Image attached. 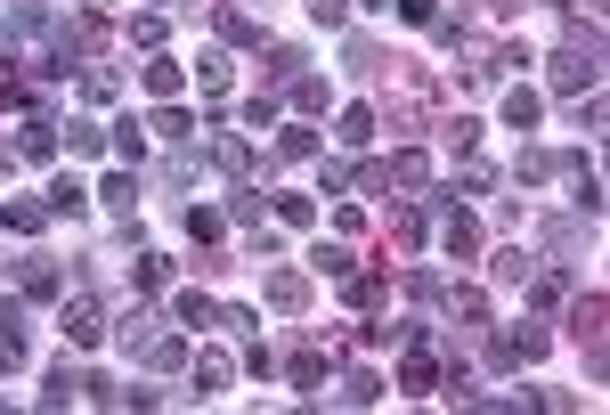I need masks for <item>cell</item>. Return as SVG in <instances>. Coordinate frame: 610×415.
<instances>
[{
	"mask_svg": "<svg viewBox=\"0 0 610 415\" xmlns=\"http://www.w3.org/2000/svg\"><path fill=\"white\" fill-rule=\"evenodd\" d=\"M383 302V277H350V310H375Z\"/></svg>",
	"mask_w": 610,
	"mask_h": 415,
	"instance_id": "obj_21",
	"label": "cell"
},
{
	"mask_svg": "<svg viewBox=\"0 0 610 415\" xmlns=\"http://www.w3.org/2000/svg\"><path fill=\"white\" fill-rule=\"evenodd\" d=\"M17 155H25V163H49V155H57V123H25V131H17Z\"/></svg>",
	"mask_w": 610,
	"mask_h": 415,
	"instance_id": "obj_5",
	"label": "cell"
},
{
	"mask_svg": "<svg viewBox=\"0 0 610 415\" xmlns=\"http://www.w3.org/2000/svg\"><path fill=\"white\" fill-rule=\"evenodd\" d=\"M0 220H9L17 236H33V228H41V204H9V212H0Z\"/></svg>",
	"mask_w": 610,
	"mask_h": 415,
	"instance_id": "obj_27",
	"label": "cell"
},
{
	"mask_svg": "<svg viewBox=\"0 0 610 415\" xmlns=\"http://www.w3.org/2000/svg\"><path fill=\"white\" fill-rule=\"evenodd\" d=\"M57 326H66V342H82V350H90V342L106 334V310L90 302V293H74V302H66V310H57Z\"/></svg>",
	"mask_w": 610,
	"mask_h": 415,
	"instance_id": "obj_1",
	"label": "cell"
},
{
	"mask_svg": "<svg viewBox=\"0 0 610 415\" xmlns=\"http://www.w3.org/2000/svg\"><path fill=\"white\" fill-rule=\"evenodd\" d=\"M277 155H285V163H310V155H318V131H285Z\"/></svg>",
	"mask_w": 610,
	"mask_h": 415,
	"instance_id": "obj_16",
	"label": "cell"
},
{
	"mask_svg": "<svg viewBox=\"0 0 610 415\" xmlns=\"http://www.w3.org/2000/svg\"><path fill=\"white\" fill-rule=\"evenodd\" d=\"M147 90H155V98H171V90H179V66H171V57H155V66H147Z\"/></svg>",
	"mask_w": 610,
	"mask_h": 415,
	"instance_id": "obj_20",
	"label": "cell"
},
{
	"mask_svg": "<svg viewBox=\"0 0 610 415\" xmlns=\"http://www.w3.org/2000/svg\"><path fill=\"white\" fill-rule=\"evenodd\" d=\"M310 261H318V269H326V277H350V245H318V253H310Z\"/></svg>",
	"mask_w": 610,
	"mask_h": 415,
	"instance_id": "obj_22",
	"label": "cell"
},
{
	"mask_svg": "<svg viewBox=\"0 0 610 415\" xmlns=\"http://www.w3.org/2000/svg\"><path fill=\"white\" fill-rule=\"evenodd\" d=\"M529 269H537V261H529V253H497V277H505V285H521V277H529Z\"/></svg>",
	"mask_w": 610,
	"mask_h": 415,
	"instance_id": "obj_28",
	"label": "cell"
},
{
	"mask_svg": "<svg viewBox=\"0 0 610 415\" xmlns=\"http://www.w3.org/2000/svg\"><path fill=\"white\" fill-rule=\"evenodd\" d=\"M594 82V49H562L554 57V90H586Z\"/></svg>",
	"mask_w": 610,
	"mask_h": 415,
	"instance_id": "obj_4",
	"label": "cell"
},
{
	"mask_svg": "<svg viewBox=\"0 0 610 415\" xmlns=\"http://www.w3.org/2000/svg\"><path fill=\"white\" fill-rule=\"evenodd\" d=\"M228 375H236V367H228V359H220V350H196V383H204V391H196V399H212V391H220V383H228Z\"/></svg>",
	"mask_w": 610,
	"mask_h": 415,
	"instance_id": "obj_7",
	"label": "cell"
},
{
	"mask_svg": "<svg viewBox=\"0 0 610 415\" xmlns=\"http://www.w3.org/2000/svg\"><path fill=\"white\" fill-rule=\"evenodd\" d=\"M171 318H179V326H220V310L204 302V293H179V302H171Z\"/></svg>",
	"mask_w": 610,
	"mask_h": 415,
	"instance_id": "obj_10",
	"label": "cell"
},
{
	"mask_svg": "<svg viewBox=\"0 0 610 415\" xmlns=\"http://www.w3.org/2000/svg\"><path fill=\"white\" fill-rule=\"evenodd\" d=\"M375 391H383V383H375V375H350V383H342V391H334V399H350V407H366V399H375Z\"/></svg>",
	"mask_w": 610,
	"mask_h": 415,
	"instance_id": "obj_25",
	"label": "cell"
},
{
	"mask_svg": "<svg viewBox=\"0 0 610 415\" xmlns=\"http://www.w3.org/2000/svg\"><path fill=\"white\" fill-rule=\"evenodd\" d=\"M366 139H375V114H366V106H342V147H366Z\"/></svg>",
	"mask_w": 610,
	"mask_h": 415,
	"instance_id": "obj_11",
	"label": "cell"
},
{
	"mask_svg": "<svg viewBox=\"0 0 610 415\" xmlns=\"http://www.w3.org/2000/svg\"><path fill=\"white\" fill-rule=\"evenodd\" d=\"M66 147H74V155H98L106 131H98V123H66Z\"/></svg>",
	"mask_w": 610,
	"mask_h": 415,
	"instance_id": "obj_17",
	"label": "cell"
},
{
	"mask_svg": "<svg viewBox=\"0 0 610 415\" xmlns=\"http://www.w3.org/2000/svg\"><path fill=\"white\" fill-rule=\"evenodd\" d=\"M74 391H82V375H74V367H66V359H57V367H49V391H41V399H49V407H66V399H74Z\"/></svg>",
	"mask_w": 610,
	"mask_h": 415,
	"instance_id": "obj_12",
	"label": "cell"
},
{
	"mask_svg": "<svg viewBox=\"0 0 610 415\" xmlns=\"http://www.w3.org/2000/svg\"><path fill=\"white\" fill-rule=\"evenodd\" d=\"M17 285L33 293V302H49V293H57V269H49L41 253H33V261H17Z\"/></svg>",
	"mask_w": 610,
	"mask_h": 415,
	"instance_id": "obj_6",
	"label": "cell"
},
{
	"mask_svg": "<svg viewBox=\"0 0 610 415\" xmlns=\"http://www.w3.org/2000/svg\"><path fill=\"white\" fill-rule=\"evenodd\" d=\"M220 33H228V41H236V49H253V41H261V25H253V17H236V9H228V17H220Z\"/></svg>",
	"mask_w": 610,
	"mask_h": 415,
	"instance_id": "obj_18",
	"label": "cell"
},
{
	"mask_svg": "<svg viewBox=\"0 0 610 415\" xmlns=\"http://www.w3.org/2000/svg\"><path fill=\"white\" fill-rule=\"evenodd\" d=\"M366 9H391V0H366Z\"/></svg>",
	"mask_w": 610,
	"mask_h": 415,
	"instance_id": "obj_29",
	"label": "cell"
},
{
	"mask_svg": "<svg viewBox=\"0 0 610 415\" xmlns=\"http://www.w3.org/2000/svg\"><path fill=\"white\" fill-rule=\"evenodd\" d=\"M301 74V49H269V82H293Z\"/></svg>",
	"mask_w": 610,
	"mask_h": 415,
	"instance_id": "obj_23",
	"label": "cell"
},
{
	"mask_svg": "<svg viewBox=\"0 0 610 415\" xmlns=\"http://www.w3.org/2000/svg\"><path fill=\"white\" fill-rule=\"evenodd\" d=\"M269 302H277V310H301V302H310V285H301L293 269H277V277H269Z\"/></svg>",
	"mask_w": 610,
	"mask_h": 415,
	"instance_id": "obj_9",
	"label": "cell"
},
{
	"mask_svg": "<svg viewBox=\"0 0 610 415\" xmlns=\"http://www.w3.org/2000/svg\"><path fill=\"white\" fill-rule=\"evenodd\" d=\"M212 155H220V171H228V180H253V147H244V139H220Z\"/></svg>",
	"mask_w": 610,
	"mask_h": 415,
	"instance_id": "obj_8",
	"label": "cell"
},
{
	"mask_svg": "<svg viewBox=\"0 0 610 415\" xmlns=\"http://www.w3.org/2000/svg\"><path fill=\"white\" fill-rule=\"evenodd\" d=\"M326 383V359H318V350H301V359H293V391H318Z\"/></svg>",
	"mask_w": 610,
	"mask_h": 415,
	"instance_id": "obj_15",
	"label": "cell"
},
{
	"mask_svg": "<svg viewBox=\"0 0 610 415\" xmlns=\"http://www.w3.org/2000/svg\"><path fill=\"white\" fill-rule=\"evenodd\" d=\"M440 245H448L456 261H472V253H480V228H472V212H456V204H448V220H440Z\"/></svg>",
	"mask_w": 610,
	"mask_h": 415,
	"instance_id": "obj_3",
	"label": "cell"
},
{
	"mask_svg": "<svg viewBox=\"0 0 610 415\" xmlns=\"http://www.w3.org/2000/svg\"><path fill=\"white\" fill-rule=\"evenodd\" d=\"M505 123H513V131L537 123V90H505Z\"/></svg>",
	"mask_w": 610,
	"mask_h": 415,
	"instance_id": "obj_13",
	"label": "cell"
},
{
	"mask_svg": "<svg viewBox=\"0 0 610 415\" xmlns=\"http://www.w3.org/2000/svg\"><path fill=\"white\" fill-rule=\"evenodd\" d=\"M82 196H90V188H74V180H57V188H49V212H82Z\"/></svg>",
	"mask_w": 610,
	"mask_h": 415,
	"instance_id": "obj_24",
	"label": "cell"
},
{
	"mask_svg": "<svg viewBox=\"0 0 610 415\" xmlns=\"http://www.w3.org/2000/svg\"><path fill=\"white\" fill-rule=\"evenodd\" d=\"M537 350H545V326H505L497 334V367H529Z\"/></svg>",
	"mask_w": 610,
	"mask_h": 415,
	"instance_id": "obj_2",
	"label": "cell"
},
{
	"mask_svg": "<svg viewBox=\"0 0 610 415\" xmlns=\"http://www.w3.org/2000/svg\"><path fill=\"white\" fill-rule=\"evenodd\" d=\"M196 82H204V90H220V82H228V57H220V49H204V57H196Z\"/></svg>",
	"mask_w": 610,
	"mask_h": 415,
	"instance_id": "obj_19",
	"label": "cell"
},
{
	"mask_svg": "<svg viewBox=\"0 0 610 415\" xmlns=\"http://www.w3.org/2000/svg\"><path fill=\"white\" fill-rule=\"evenodd\" d=\"M98 196H106V204H114V212H131V204H139V180H131V171H114V180H106V188H98Z\"/></svg>",
	"mask_w": 610,
	"mask_h": 415,
	"instance_id": "obj_14",
	"label": "cell"
},
{
	"mask_svg": "<svg viewBox=\"0 0 610 415\" xmlns=\"http://www.w3.org/2000/svg\"><path fill=\"white\" fill-rule=\"evenodd\" d=\"M391 9H399L407 25H432V17H440V0H391Z\"/></svg>",
	"mask_w": 610,
	"mask_h": 415,
	"instance_id": "obj_26",
	"label": "cell"
}]
</instances>
